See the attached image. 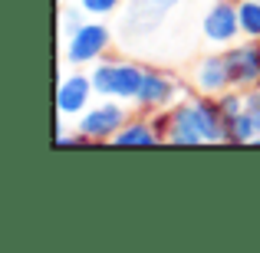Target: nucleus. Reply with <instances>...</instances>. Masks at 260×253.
<instances>
[{
  "mask_svg": "<svg viewBox=\"0 0 260 253\" xmlns=\"http://www.w3.org/2000/svg\"><path fill=\"white\" fill-rule=\"evenodd\" d=\"M115 4L119 0H83V7L89 13H109V10H115Z\"/></svg>",
  "mask_w": 260,
  "mask_h": 253,
  "instance_id": "dca6fc26",
  "label": "nucleus"
},
{
  "mask_svg": "<svg viewBox=\"0 0 260 253\" xmlns=\"http://www.w3.org/2000/svg\"><path fill=\"white\" fill-rule=\"evenodd\" d=\"M237 13H241V30L247 37H260V0H244Z\"/></svg>",
  "mask_w": 260,
  "mask_h": 253,
  "instance_id": "ddd939ff",
  "label": "nucleus"
},
{
  "mask_svg": "<svg viewBox=\"0 0 260 253\" xmlns=\"http://www.w3.org/2000/svg\"><path fill=\"white\" fill-rule=\"evenodd\" d=\"M244 109H247V115L257 122V128H260V92H247V95H244Z\"/></svg>",
  "mask_w": 260,
  "mask_h": 253,
  "instance_id": "2eb2a0df",
  "label": "nucleus"
},
{
  "mask_svg": "<svg viewBox=\"0 0 260 253\" xmlns=\"http://www.w3.org/2000/svg\"><path fill=\"white\" fill-rule=\"evenodd\" d=\"M122 122H125L122 109L115 105V102H109V105L92 109V112L79 122V132H83V138H112L122 128Z\"/></svg>",
  "mask_w": 260,
  "mask_h": 253,
  "instance_id": "423d86ee",
  "label": "nucleus"
},
{
  "mask_svg": "<svg viewBox=\"0 0 260 253\" xmlns=\"http://www.w3.org/2000/svg\"><path fill=\"white\" fill-rule=\"evenodd\" d=\"M89 89H92V79L70 76L63 86H59V95H56V102H59V112H66V115L79 112V109H83L86 102H89Z\"/></svg>",
  "mask_w": 260,
  "mask_h": 253,
  "instance_id": "6e6552de",
  "label": "nucleus"
},
{
  "mask_svg": "<svg viewBox=\"0 0 260 253\" xmlns=\"http://www.w3.org/2000/svg\"><path fill=\"white\" fill-rule=\"evenodd\" d=\"M175 4H181V0H135V7L128 10V17H132V23H139L142 17H145L148 23H155V20H158L165 10H172Z\"/></svg>",
  "mask_w": 260,
  "mask_h": 253,
  "instance_id": "9b49d317",
  "label": "nucleus"
},
{
  "mask_svg": "<svg viewBox=\"0 0 260 253\" xmlns=\"http://www.w3.org/2000/svg\"><path fill=\"white\" fill-rule=\"evenodd\" d=\"M142 79H145V69L132 63H102L99 69L92 73V89L99 95H119V99H132L139 95Z\"/></svg>",
  "mask_w": 260,
  "mask_h": 253,
  "instance_id": "f257e3e1",
  "label": "nucleus"
},
{
  "mask_svg": "<svg viewBox=\"0 0 260 253\" xmlns=\"http://www.w3.org/2000/svg\"><path fill=\"white\" fill-rule=\"evenodd\" d=\"M228 69H231V86H254L260 83V46L247 43L231 50L228 56Z\"/></svg>",
  "mask_w": 260,
  "mask_h": 253,
  "instance_id": "20e7f679",
  "label": "nucleus"
},
{
  "mask_svg": "<svg viewBox=\"0 0 260 253\" xmlns=\"http://www.w3.org/2000/svg\"><path fill=\"white\" fill-rule=\"evenodd\" d=\"M237 30H241V13H237L228 0L214 4L211 13L204 17V37L214 40V43H231V40L237 37Z\"/></svg>",
  "mask_w": 260,
  "mask_h": 253,
  "instance_id": "39448f33",
  "label": "nucleus"
},
{
  "mask_svg": "<svg viewBox=\"0 0 260 253\" xmlns=\"http://www.w3.org/2000/svg\"><path fill=\"white\" fill-rule=\"evenodd\" d=\"M224 125H228V141H250V138H257V135H260L257 122L247 115V109H244L241 115H234V119H228Z\"/></svg>",
  "mask_w": 260,
  "mask_h": 253,
  "instance_id": "f8f14e48",
  "label": "nucleus"
},
{
  "mask_svg": "<svg viewBox=\"0 0 260 253\" xmlns=\"http://www.w3.org/2000/svg\"><path fill=\"white\" fill-rule=\"evenodd\" d=\"M217 105H221V115H224V122L244 112V99H241V95H224V99L217 102Z\"/></svg>",
  "mask_w": 260,
  "mask_h": 253,
  "instance_id": "4468645a",
  "label": "nucleus"
},
{
  "mask_svg": "<svg viewBox=\"0 0 260 253\" xmlns=\"http://www.w3.org/2000/svg\"><path fill=\"white\" fill-rule=\"evenodd\" d=\"M194 83L201 92H224L231 86V69H228V59L224 56H211V59H201L194 69Z\"/></svg>",
  "mask_w": 260,
  "mask_h": 253,
  "instance_id": "0eeeda50",
  "label": "nucleus"
},
{
  "mask_svg": "<svg viewBox=\"0 0 260 253\" xmlns=\"http://www.w3.org/2000/svg\"><path fill=\"white\" fill-rule=\"evenodd\" d=\"M109 43V30L99 23H79L73 30V40H70V59L73 63H89L95 59Z\"/></svg>",
  "mask_w": 260,
  "mask_h": 253,
  "instance_id": "7ed1b4c3",
  "label": "nucleus"
},
{
  "mask_svg": "<svg viewBox=\"0 0 260 253\" xmlns=\"http://www.w3.org/2000/svg\"><path fill=\"white\" fill-rule=\"evenodd\" d=\"M115 145H155V141H161L158 128H148L145 122H132V125L119 128V132L112 135Z\"/></svg>",
  "mask_w": 260,
  "mask_h": 253,
  "instance_id": "9d476101",
  "label": "nucleus"
},
{
  "mask_svg": "<svg viewBox=\"0 0 260 253\" xmlns=\"http://www.w3.org/2000/svg\"><path fill=\"white\" fill-rule=\"evenodd\" d=\"M178 115L188 119L204 141H228V125H224L221 105H214V102H191V105L178 109Z\"/></svg>",
  "mask_w": 260,
  "mask_h": 253,
  "instance_id": "f03ea898",
  "label": "nucleus"
},
{
  "mask_svg": "<svg viewBox=\"0 0 260 253\" xmlns=\"http://www.w3.org/2000/svg\"><path fill=\"white\" fill-rule=\"evenodd\" d=\"M172 95H175V83H172V79L161 76V73H145L142 89H139L135 99H139L142 105H165Z\"/></svg>",
  "mask_w": 260,
  "mask_h": 253,
  "instance_id": "1a4fd4ad",
  "label": "nucleus"
}]
</instances>
